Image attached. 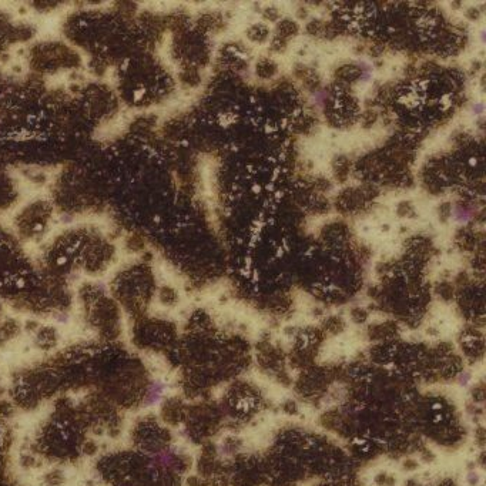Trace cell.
<instances>
[{"mask_svg": "<svg viewBox=\"0 0 486 486\" xmlns=\"http://www.w3.org/2000/svg\"><path fill=\"white\" fill-rule=\"evenodd\" d=\"M166 389V385L160 381H154L153 384L150 385V391L147 394V398H146V407H153L159 402L161 397H163V392Z\"/></svg>", "mask_w": 486, "mask_h": 486, "instance_id": "6da1fadb", "label": "cell"}, {"mask_svg": "<svg viewBox=\"0 0 486 486\" xmlns=\"http://www.w3.org/2000/svg\"><path fill=\"white\" fill-rule=\"evenodd\" d=\"M466 479H468L469 485H472V486H476L477 483L482 480V477H480V475H479L477 472H469Z\"/></svg>", "mask_w": 486, "mask_h": 486, "instance_id": "3957f363", "label": "cell"}, {"mask_svg": "<svg viewBox=\"0 0 486 486\" xmlns=\"http://www.w3.org/2000/svg\"><path fill=\"white\" fill-rule=\"evenodd\" d=\"M470 380H472V374L468 371H463L462 374H459V377H458V384H459L460 387H468V384L470 382Z\"/></svg>", "mask_w": 486, "mask_h": 486, "instance_id": "7a4b0ae2", "label": "cell"}]
</instances>
